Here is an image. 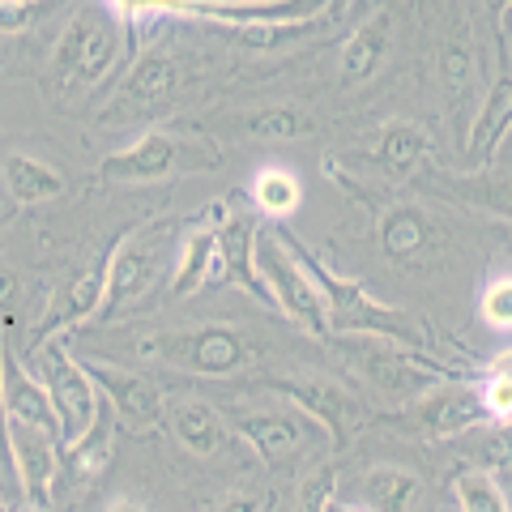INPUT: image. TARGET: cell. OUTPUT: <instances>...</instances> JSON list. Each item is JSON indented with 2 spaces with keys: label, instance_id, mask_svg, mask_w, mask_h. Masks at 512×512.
I'll use <instances>...</instances> for the list:
<instances>
[{
  "label": "cell",
  "instance_id": "1",
  "mask_svg": "<svg viewBox=\"0 0 512 512\" xmlns=\"http://www.w3.org/2000/svg\"><path fill=\"white\" fill-rule=\"evenodd\" d=\"M274 235H278V244L295 256V265L308 274L312 291L320 299V308H325L329 333H372V338H389V342H402V346L423 350V342H427L423 329L414 325L406 312H397V308H389V303L372 299V295H367V286L350 282V278H338L312 248H303L299 239L286 235L282 227H274Z\"/></svg>",
  "mask_w": 512,
  "mask_h": 512
},
{
  "label": "cell",
  "instance_id": "2",
  "mask_svg": "<svg viewBox=\"0 0 512 512\" xmlns=\"http://www.w3.org/2000/svg\"><path fill=\"white\" fill-rule=\"evenodd\" d=\"M133 355L146 363L180 367L192 376H235L256 359V346L244 329L201 325V329H154L133 342Z\"/></svg>",
  "mask_w": 512,
  "mask_h": 512
},
{
  "label": "cell",
  "instance_id": "3",
  "mask_svg": "<svg viewBox=\"0 0 512 512\" xmlns=\"http://www.w3.org/2000/svg\"><path fill=\"white\" fill-rule=\"evenodd\" d=\"M171 235V222H146V227H133L124 239H116V248L103 261V303L94 312V325L116 320L154 291V282L163 278V265L175 261V256H167Z\"/></svg>",
  "mask_w": 512,
  "mask_h": 512
},
{
  "label": "cell",
  "instance_id": "4",
  "mask_svg": "<svg viewBox=\"0 0 512 512\" xmlns=\"http://www.w3.org/2000/svg\"><path fill=\"white\" fill-rule=\"evenodd\" d=\"M124 52V30L120 13L103 5L77 9L69 26L60 30L56 52H52V77L60 90H90L116 69Z\"/></svg>",
  "mask_w": 512,
  "mask_h": 512
},
{
  "label": "cell",
  "instance_id": "5",
  "mask_svg": "<svg viewBox=\"0 0 512 512\" xmlns=\"http://www.w3.org/2000/svg\"><path fill=\"white\" fill-rule=\"evenodd\" d=\"M346 355L355 359L363 380L384 397H393V402H414L419 393L436 389V384L466 376L461 367H444L431 355H423V350L389 342V338H372V333H346Z\"/></svg>",
  "mask_w": 512,
  "mask_h": 512
},
{
  "label": "cell",
  "instance_id": "6",
  "mask_svg": "<svg viewBox=\"0 0 512 512\" xmlns=\"http://www.w3.org/2000/svg\"><path fill=\"white\" fill-rule=\"evenodd\" d=\"M35 363H39V380L47 397L56 406V423H60V453L73 448L82 436H90V427L99 423V410H103V397L94 389V380L86 376V367L69 355L60 333L43 338L35 346Z\"/></svg>",
  "mask_w": 512,
  "mask_h": 512
},
{
  "label": "cell",
  "instance_id": "7",
  "mask_svg": "<svg viewBox=\"0 0 512 512\" xmlns=\"http://www.w3.org/2000/svg\"><path fill=\"white\" fill-rule=\"evenodd\" d=\"M265 384L278 389L299 414H308V419L329 436L333 448H346L367 423L363 402L355 393H346L338 380H325L316 372H291V376H269Z\"/></svg>",
  "mask_w": 512,
  "mask_h": 512
},
{
  "label": "cell",
  "instance_id": "8",
  "mask_svg": "<svg viewBox=\"0 0 512 512\" xmlns=\"http://www.w3.org/2000/svg\"><path fill=\"white\" fill-rule=\"evenodd\" d=\"M487 419V406H483V393L470 376H457V380H444L436 389L419 393L414 402H406V410L397 414V423L406 431H414L419 440H453V436H466L470 427H478Z\"/></svg>",
  "mask_w": 512,
  "mask_h": 512
},
{
  "label": "cell",
  "instance_id": "9",
  "mask_svg": "<svg viewBox=\"0 0 512 512\" xmlns=\"http://www.w3.org/2000/svg\"><path fill=\"white\" fill-rule=\"evenodd\" d=\"M252 265H256V274H261V282H265L269 303H274L282 316L299 320L308 333H320V338H325V333H329L325 308H320V299L312 291L308 274H303V269L295 265V256L278 244L274 231L252 239Z\"/></svg>",
  "mask_w": 512,
  "mask_h": 512
},
{
  "label": "cell",
  "instance_id": "10",
  "mask_svg": "<svg viewBox=\"0 0 512 512\" xmlns=\"http://www.w3.org/2000/svg\"><path fill=\"white\" fill-rule=\"evenodd\" d=\"M77 363L86 367V376L94 380V389H99L107 410L116 414V423H128L133 431H150L163 419V389H158L150 376L133 372V367H116L99 355H86Z\"/></svg>",
  "mask_w": 512,
  "mask_h": 512
},
{
  "label": "cell",
  "instance_id": "11",
  "mask_svg": "<svg viewBox=\"0 0 512 512\" xmlns=\"http://www.w3.org/2000/svg\"><path fill=\"white\" fill-rule=\"evenodd\" d=\"M180 167H201V163H192V146L163 133V128H150V133L137 137L128 150L103 158L99 180H107V184H154V180H167V175L180 171Z\"/></svg>",
  "mask_w": 512,
  "mask_h": 512
},
{
  "label": "cell",
  "instance_id": "12",
  "mask_svg": "<svg viewBox=\"0 0 512 512\" xmlns=\"http://www.w3.org/2000/svg\"><path fill=\"white\" fill-rule=\"evenodd\" d=\"M227 427L235 431V436H244L248 448L261 461H269V466H278V461L295 457L303 444H308L312 436V419L299 410H235Z\"/></svg>",
  "mask_w": 512,
  "mask_h": 512
},
{
  "label": "cell",
  "instance_id": "13",
  "mask_svg": "<svg viewBox=\"0 0 512 512\" xmlns=\"http://www.w3.org/2000/svg\"><path fill=\"white\" fill-rule=\"evenodd\" d=\"M0 406H5V423L9 427H35V431H52L60 440V423H56V406L47 397L43 380L35 372L13 359L9 346H0Z\"/></svg>",
  "mask_w": 512,
  "mask_h": 512
},
{
  "label": "cell",
  "instance_id": "14",
  "mask_svg": "<svg viewBox=\"0 0 512 512\" xmlns=\"http://www.w3.org/2000/svg\"><path fill=\"white\" fill-rule=\"evenodd\" d=\"M227 218H231L227 205H210V210H201L197 218L188 222V231L180 239V252H175V261H171V278H167V291L175 299L201 291V286L210 282L218 231H222V222H227Z\"/></svg>",
  "mask_w": 512,
  "mask_h": 512
},
{
  "label": "cell",
  "instance_id": "15",
  "mask_svg": "<svg viewBox=\"0 0 512 512\" xmlns=\"http://www.w3.org/2000/svg\"><path fill=\"white\" fill-rule=\"evenodd\" d=\"M9 466L18 474V487L30 495L35 508H47L60 470V440L52 431L35 427H9Z\"/></svg>",
  "mask_w": 512,
  "mask_h": 512
},
{
  "label": "cell",
  "instance_id": "16",
  "mask_svg": "<svg viewBox=\"0 0 512 512\" xmlns=\"http://www.w3.org/2000/svg\"><path fill=\"white\" fill-rule=\"evenodd\" d=\"M431 154V137L419 124H384L350 146V163L376 167L380 175H410Z\"/></svg>",
  "mask_w": 512,
  "mask_h": 512
},
{
  "label": "cell",
  "instance_id": "17",
  "mask_svg": "<svg viewBox=\"0 0 512 512\" xmlns=\"http://www.w3.org/2000/svg\"><path fill=\"white\" fill-rule=\"evenodd\" d=\"M163 414H167L175 444L192 457H214L218 448L231 440L227 419H222L210 402H201V397H175L171 406H163Z\"/></svg>",
  "mask_w": 512,
  "mask_h": 512
},
{
  "label": "cell",
  "instance_id": "18",
  "mask_svg": "<svg viewBox=\"0 0 512 512\" xmlns=\"http://www.w3.org/2000/svg\"><path fill=\"white\" fill-rule=\"evenodd\" d=\"M380 248L397 265H423L436 252V227L419 205H393L380 214Z\"/></svg>",
  "mask_w": 512,
  "mask_h": 512
},
{
  "label": "cell",
  "instance_id": "19",
  "mask_svg": "<svg viewBox=\"0 0 512 512\" xmlns=\"http://www.w3.org/2000/svg\"><path fill=\"white\" fill-rule=\"evenodd\" d=\"M252 239H256V227L248 218H227L222 222V231H218V248H214V269H210V282H239L244 291L252 295H265V282L261 274H256V265H252Z\"/></svg>",
  "mask_w": 512,
  "mask_h": 512
},
{
  "label": "cell",
  "instance_id": "20",
  "mask_svg": "<svg viewBox=\"0 0 512 512\" xmlns=\"http://www.w3.org/2000/svg\"><path fill=\"white\" fill-rule=\"evenodd\" d=\"M389 39H393V18L389 13H372V18L342 43V82H350V86L367 82V77L380 69L384 52H389Z\"/></svg>",
  "mask_w": 512,
  "mask_h": 512
},
{
  "label": "cell",
  "instance_id": "21",
  "mask_svg": "<svg viewBox=\"0 0 512 512\" xmlns=\"http://www.w3.org/2000/svg\"><path fill=\"white\" fill-rule=\"evenodd\" d=\"M423 500L419 474L402 466H372L363 474V508L367 512H414Z\"/></svg>",
  "mask_w": 512,
  "mask_h": 512
},
{
  "label": "cell",
  "instance_id": "22",
  "mask_svg": "<svg viewBox=\"0 0 512 512\" xmlns=\"http://www.w3.org/2000/svg\"><path fill=\"white\" fill-rule=\"evenodd\" d=\"M5 188L13 192V201L18 205H39V201H52L60 197L69 180H64V171L43 163L35 154H9L5 158Z\"/></svg>",
  "mask_w": 512,
  "mask_h": 512
},
{
  "label": "cell",
  "instance_id": "23",
  "mask_svg": "<svg viewBox=\"0 0 512 512\" xmlns=\"http://www.w3.org/2000/svg\"><path fill=\"white\" fill-rule=\"evenodd\" d=\"M175 86H180V64H175L167 52H146L133 73H128L124 82V103H141V107H158L167 103Z\"/></svg>",
  "mask_w": 512,
  "mask_h": 512
},
{
  "label": "cell",
  "instance_id": "24",
  "mask_svg": "<svg viewBox=\"0 0 512 512\" xmlns=\"http://www.w3.org/2000/svg\"><path fill=\"white\" fill-rule=\"evenodd\" d=\"M440 86L448 94V103H466L470 99V86H474V39H470V26L461 22L448 30V39L440 43Z\"/></svg>",
  "mask_w": 512,
  "mask_h": 512
},
{
  "label": "cell",
  "instance_id": "25",
  "mask_svg": "<svg viewBox=\"0 0 512 512\" xmlns=\"http://www.w3.org/2000/svg\"><path fill=\"white\" fill-rule=\"evenodd\" d=\"M116 414L111 410H99V423L90 427V436H82L73 448H64L60 461H69V470L73 478H82V483H90V478H99L107 470V461H111V436H116Z\"/></svg>",
  "mask_w": 512,
  "mask_h": 512
},
{
  "label": "cell",
  "instance_id": "26",
  "mask_svg": "<svg viewBox=\"0 0 512 512\" xmlns=\"http://www.w3.org/2000/svg\"><path fill=\"white\" fill-rule=\"evenodd\" d=\"M320 22H325V13H316V18H291V22H244V26H227V35L235 43H244L248 52H274L282 43L312 35Z\"/></svg>",
  "mask_w": 512,
  "mask_h": 512
},
{
  "label": "cell",
  "instance_id": "27",
  "mask_svg": "<svg viewBox=\"0 0 512 512\" xmlns=\"http://www.w3.org/2000/svg\"><path fill=\"white\" fill-rule=\"evenodd\" d=\"M299 197H303V188H299L295 171H286V167H261V171H256L252 201H256V210H261V214L286 218L291 210H299Z\"/></svg>",
  "mask_w": 512,
  "mask_h": 512
},
{
  "label": "cell",
  "instance_id": "28",
  "mask_svg": "<svg viewBox=\"0 0 512 512\" xmlns=\"http://www.w3.org/2000/svg\"><path fill=\"white\" fill-rule=\"evenodd\" d=\"M453 500L461 512H512L508 487L495 483V474H487L483 466L453 478Z\"/></svg>",
  "mask_w": 512,
  "mask_h": 512
},
{
  "label": "cell",
  "instance_id": "29",
  "mask_svg": "<svg viewBox=\"0 0 512 512\" xmlns=\"http://www.w3.org/2000/svg\"><path fill=\"white\" fill-rule=\"evenodd\" d=\"M244 128L261 141H299L316 133V120L299 107H261L252 116H244Z\"/></svg>",
  "mask_w": 512,
  "mask_h": 512
},
{
  "label": "cell",
  "instance_id": "30",
  "mask_svg": "<svg viewBox=\"0 0 512 512\" xmlns=\"http://www.w3.org/2000/svg\"><path fill=\"white\" fill-rule=\"evenodd\" d=\"M333 495H338V466H333V461H325V466H316L312 474H303L291 512H329Z\"/></svg>",
  "mask_w": 512,
  "mask_h": 512
},
{
  "label": "cell",
  "instance_id": "31",
  "mask_svg": "<svg viewBox=\"0 0 512 512\" xmlns=\"http://www.w3.org/2000/svg\"><path fill=\"white\" fill-rule=\"evenodd\" d=\"M52 5H60V0H0V35L30 30Z\"/></svg>",
  "mask_w": 512,
  "mask_h": 512
},
{
  "label": "cell",
  "instance_id": "32",
  "mask_svg": "<svg viewBox=\"0 0 512 512\" xmlns=\"http://www.w3.org/2000/svg\"><path fill=\"white\" fill-rule=\"evenodd\" d=\"M508 389H512V380H508V363H500V372L491 367V376H487V384H478V393H483V406H487V419L491 423H508V414H512V397H508Z\"/></svg>",
  "mask_w": 512,
  "mask_h": 512
},
{
  "label": "cell",
  "instance_id": "33",
  "mask_svg": "<svg viewBox=\"0 0 512 512\" xmlns=\"http://www.w3.org/2000/svg\"><path fill=\"white\" fill-rule=\"evenodd\" d=\"M483 320L491 329H504L508 333V325H512V282L508 278H500V282H491L487 291H483Z\"/></svg>",
  "mask_w": 512,
  "mask_h": 512
},
{
  "label": "cell",
  "instance_id": "34",
  "mask_svg": "<svg viewBox=\"0 0 512 512\" xmlns=\"http://www.w3.org/2000/svg\"><path fill=\"white\" fill-rule=\"evenodd\" d=\"M18 295H22V274H18L13 265L0 261V312L13 308V303H18Z\"/></svg>",
  "mask_w": 512,
  "mask_h": 512
},
{
  "label": "cell",
  "instance_id": "35",
  "mask_svg": "<svg viewBox=\"0 0 512 512\" xmlns=\"http://www.w3.org/2000/svg\"><path fill=\"white\" fill-rule=\"evenodd\" d=\"M218 512H269V495H248V491H239V495H231V500H222Z\"/></svg>",
  "mask_w": 512,
  "mask_h": 512
},
{
  "label": "cell",
  "instance_id": "36",
  "mask_svg": "<svg viewBox=\"0 0 512 512\" xmlns=\"http://www.w3.org/2000/svg\"><path fill=\"white\" fill-rule=\"evenodd\" d=\"M487 13H491V22H500V43H504V52H508V30H504V18H508V0H487Z\"/></svg>",
  "mask_w": 512,
  "mask_h": 512
},
{
  "label": "cell",
  "instance_id": "37",
  "mask_svg": "<svg viewBox=\"0 0 512 512\" xmlns=\"http://www.w3.org/2000/svg\"><path fill=\"white\" fill-rule=\"evenodd\" d=\"M329 512H367V508H363V504H350V500H338V495H333Z\"/></svg>",
  "mask_w": 512,
  "mask_h": 512
},
{
  "label": "cell",
  "instance_id": "38",
  "mask_svg": "<svg viewBox=\"0 0 512 512\" xmlns=\"http://www.w3.org/2000/svg\"><path fill=\"white\" fill-rule=\"evenodd\" d=\"M107 512H146V508H141L137 500H111Z\"/></svg>",
  "mask_w": 512,
  "mask_h": 512
},
{
  "label": "cell",
  "instance_id": "39",
  "mask_svg": "<svg viewBox=\"0 0 512 512\" xmlns=\"http://www.w3.org/2000/svg\"><path fill=\"white\" fill-rule=\"evenodd\" d=\"M227 5H265V0H227Z\"/></svg>",
  "mask_w": 512,
  "mask_h": 512
},
{
  "label": "cell",
  "instance_id": "40",
  "mask_svg": "<svg viewBox=\"0 0 512 512\" xmlns=\"http://www.w3.org/2000/svg\"><path fill=\"white\" fill-rule=\"evenodd\" d=\"M346 5V0H329V9H342Z\"/></svg>",
  "mask_w": 512,
  "mask_h": 512
},
{
  "label": "cell",
  "instance_id": "41",
  "mask_svg": "<svg viewBox=\"0 0 512 512\" xmlns=\"http://www.w3.org/2000/svg\"><path fill=\"white\" fill-rule=\"evenodd\" d=\"M9 227V214H0V231H5Z\"/></svg>",
  "mask_w": 512,
  "mask_h": 512
},
{
  "label": "cell",
  "instance_id": "42",
  "mask_svg": "<svg viewBox=\"0 0 512 512\" xmlns=\"http://www.w3.org/2000/svg\"><path fill=\"white\" fill-rule=\"evenodd\" d=\"M0 512H13V508H9V504H5V500H0Z\"/></svg>",
  "mask_w": 512,
  "mask_h": 512
},
{
  "label": "cell",
  "instance_id": "43",
  "mask_svg": "<svg viewBox=\"0 0 512 512\" xmlns=\"http://www.w3.org/2000/svg\"><path fill=\"white\" fill-rule=\"evenodd\" d=\"M35 512H43V508H35Z\"/></svg>",
  "mask_w": 512,
  "mask_h": 512
}]
</instances>
